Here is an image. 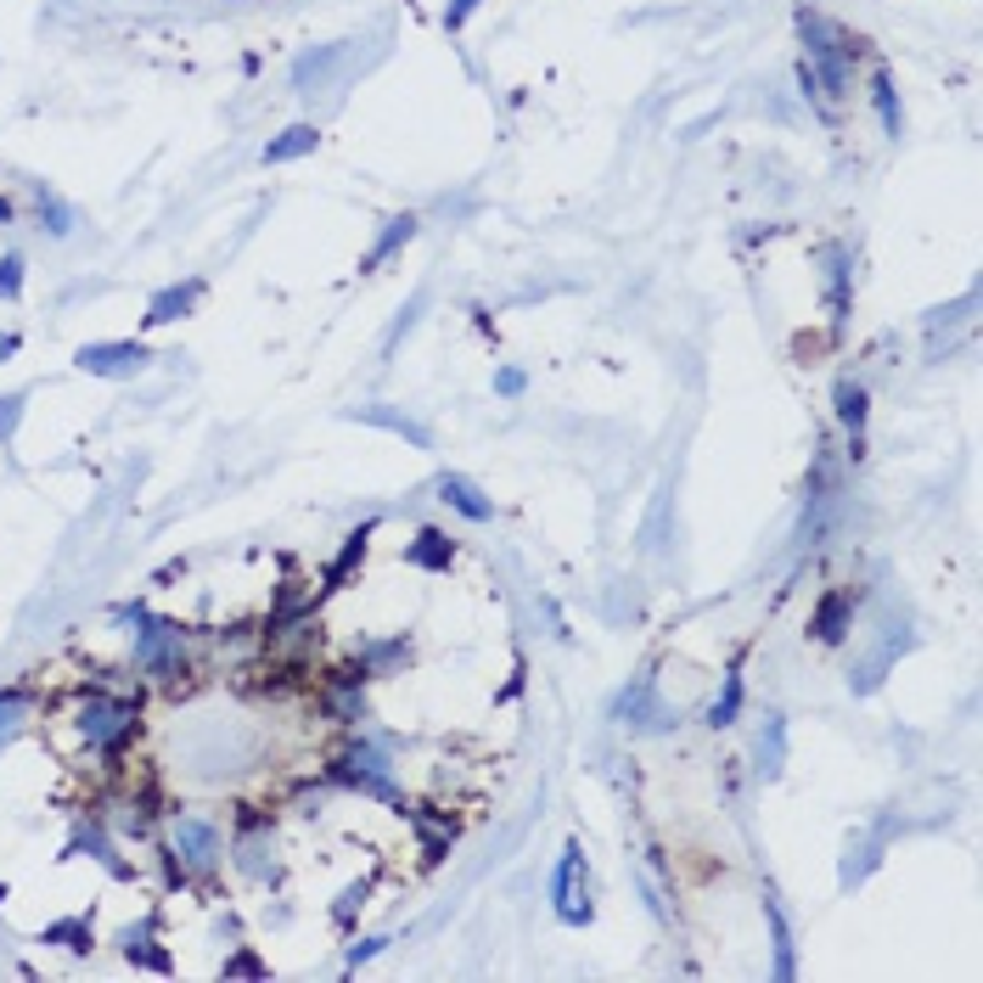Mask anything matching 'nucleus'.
I'll list each match as a JSON object with an SVG mask.
<instances>
[{"mask_svg":"<svg viewBox=\"0 0 983 983\" xmlns=\"http://www.w3.org/2000/svg\"><path fill=\"white\" fill-rule=\"evenodd\" d=\"M124 624H135V669L164 685V692H175L180 674H191L186 652H191V629L180 618H158V613H146V607H119Z\"/></svg>","mask_w":983,"mask_h":983,"instance_id":"nucleus-1","label":"nucleus"},{"mask_svg":"<svg viewBox=\"0 0 983 983\" xmlns=\"http://www.w3.org/2000/svg\"><path fill=\"white\" fill-rule=\"evenodd\" d=\"M169 860L191 876H214L220 860H225V826L209 820V815H180L169 809Z\"/></svg>","mask_w":983,"mask_h":983,"instance_id":"nucleus-2","label":"nucleus"},{"mask_svg":"<svg viewBox=\"0 0 983 983\" xmlns=\"http://www.w3.org/2000/svg\"><path fill=\"white\" fill-rule=\"evenodd\" d=\"M551 911H557L562 927H584L590 916H596V905H590V871H584L579 844H568L557 871H551Z\"/></svg>","mask_w":983,"mask_h":983,"instance_id":"nucleus-3","label":"nucleus"},{"mask_svg":"<svg viewBox=\"0 0 983 983\" xmlns=\"http://www.w3.org/2000/svg\"><path fill=\"white\" fill-rule=\"evenodd\" d=\"M146 360H153V349L135 343V337L85 343V349H79V371H90V377H135V371H146Z\"/></svg>","mask_w":983,"mask_h":983,"instance_id":"nucleus-4","label":"nucleus"},{"mask_svg":"<svg viewBox=\"0 0 983 983\" xmlns=\"http://www.w3.org/2000/svg\"><path fill=\"white\" fill-rule=\"evenodd\" d=\"M809 629H815L820 647H838L844 635L854 629V596H849V590H826V596L815 602V613H809Z\"/></svg>","mask_w":983,"mask_h":983,"instance_id":"nucleus-5","label":"nucleus"},{"mask_svg":"<svg viewBox=\"0 0 983 983\" xmlns=\"http://www.w3.org/2000/svg\"><path fill=\"white\" fill-rule=\"evenodd\" d=\"M438 501H445L450 512H461L467 523H489V517H495V501H489L483 489H478L472 478H461V472L438 478Z\"/></svg>","mask_w":983,"mask_h":983,"instance_id":"nucleus-6","label":"nucleus"},{"mask_svg":"<svg viewBox=\"0 0 983 983\" xmlns=\"http://www.w3.org/2000/svg\"><path fill=\"white\" fill-rule=\"evenodd\" d=\"M405 562L422 568V573H450V562H456V539H450L445 528H416V539L405 546Z\"/></svg>","mask_w":983,"mask_h":983,"instance_id":"nucleus-7","label":"nucleus"},{"mask_svg":"<svg viewBox=\"0 0 983 983\" xmlns=\"http://www.w3.org/2000/svg\"><path fill=\"white\" fill-rule=\"evenodd\" d=\"M74 849H90V860H96V865H108L119 882H130V876H135V865L119 854V844H113L108 831H102V820H96V826H85V820H79V838H74Z\"/></svg>","mask_w":983,"mask_h":983,"instance_id":"nucleus-8","label":"nucleus"},{"mask_svg":"<svg viewBox=\"0 0 983 983\" xmlns=\"http://www.w3.org/2000/svg\"><path fill=\"white\" fill-rule=\"evenodd\" d=\"M29 714H34V685H29V680L7 685V692H0V753L12 748V736L23 730Z\"/></svg>","mask_w":983,"mask_h":983,"instance_id":"nucleus-9","label":"nucleus"},{"mask_svg":"<svg viewBox=\"0 0 983 983\" xmlns=\"http://www.w3.org/2000/svg\"><path fill=\"white\" fill-rule=\"evenodd\" d=\"M197 299H203V281H186V287H164L153 304H146V326H169V321H180Z\"/></svg>","mask_w":983,"mask_h":983,"instance_id":"nucleus-10","label":"nucleus"},{"mask_svg":"<svg viewBox=\"0 0 983 983\" xmlns=\"http://www.w3.org/2000/svg\"><path fill=\"white\" fill-rule=\"evenodd\" d=\"M411 658V647H405V635H388V641H360V669L371 674V680H382V674H393V663H405Z\"/></svg>","mask_w":983,"mask_h":983,"instance_id":"nucleus-11","label":"nucleus"},{"mask_svg":"<svg viewBox=\"0 0 983 983\" xmlns=\"http://www.w3.org/2000/svg\"><path fill=\"white\" fill-rule=\"evenodd\" d=\"M371 534H377V523H360L349 539H343V551H337V557L326 562V573H321V579H326L321 590H343V579H349V568L366 557V539H371Z\"/></svg>","mask_w":983,"mask_h":983,"instance_id":"nucleus-12","label":"nucleus"},{"mask_svg":"<svg viewBox=\"0 0 983 983\" xmlns=\"http://www.w3.org/2000/svg\"><path fill=\"white\" fill-rule=\"evenodd\" d=\"M360 422H371V427H388L393 438H411L416 450H433V433H427L422 422L400 416V411H388V405H366V411H360Z\"/></svg>","mask_w":983,"mask_h":983,"instance_id":"nucleus-13","label":"nucleus"},{"mask_svg":"<svg viewBox=\"0 0 983 983\" xmlns=\"http://www.w3.org/2000/svg\"><path fill=\"white\" fill-rule=\"evenodd\" d=\"M124 956L130 961H141V967H153V972H169L175 961H169V950H158V939H153V921H141V927H124Z\"/></svg>","mask_w":983,"mask_h":983,"instance_id":"nucleus-14","label":"nucleus"},{"mask_svg":"<svg viewBox=\"0 0 983 983\" xmlns=\"http://www.w3.org/2000/svg\"><path fill=\"white\" fill-rule=\"evenodd\" d=\"M838 422L849 427L854 461H860V456H865V438H860V427H865V388H860V382H838Z\"/></svg>","mask_w":983,"mask_h":983,"instance_id":"nucleus-15","label":"nucleus"},{"mask_svg":"<svg viewBox=\"0 0 983 983\" xmlns=\"http://www.w3.org/2000/svg\"><path fill=\"white\" fill-rule=\"evenodd\" d=\"M315 130L310 124H292V130H281L270 146H265V164H292V158H304V153H315Z\"/></svg>","mask_w":983,"mask_h":983,"instance_id":"nucleus-16","label":"nucleus"},{"mask_svg":"<svg viewBox=\"0 0 983 983\" xmlns=\"http://www.w3.org/2000/svg\"><path fill=\"white\" fill-rule=\"evenodd\" d=\"M764 916H770V939H775V978H793L798 972V961H793V927H786L775 900H764Z\"/></svg>","mask_w":983,"mask_h":983,"instance_id":"nucleus-17","label":"nucleus"},{"mask_svg":"<svg viewBox=\"0 0 983 983\" xmlns=\"http://www.w3.org/2000/svg\"><path fill=\"white\" fill-rule=\"evenodd\" d=\"M40 945H63V950H79V956H85V950L96 945V932H90L85 916H68V921H52V927H45V932H40Z\"/></svg>","mask_w":983,"mask_h":983,"instance_id":"nucleus-18","label":"nucleus"},{"mask_svg":"<svg viewBox=\"0 0 983 983\" xmlns=\"http://www.w3.org/2000/svg\"><path fill=\"white\" fill-rule=\"evenodd\" d=\"M736 714H742V669H725V685H719V697L708 708V725H736Z\"/></svg>","mask_w":983,"mask_h":983,"instance_id":"nucleus-19","label":"nucleus"},{"mask_svg":"<svg viewBox=\"0 0 983 983\" xmlns=\"http://www.w3.org/2000/svg\"><path fill=\"white\" fill-rule=\"evenodd\" d=\"M781 759H786V719L770 714V725H764V736H759V775H775Z\"/></svg>","mask_w":983,"mask_h":983,"instance_id":"nucleus-20","label":"nucleus"},{"mask_svg":"<svg viewBox=\"0 0 983 983\" xmlns=\"http://www.w3.org/2000/svg\"><path fill=\"white\" fill-rule=\"evenodd\" d=\"M411 236H416V220H411V214H405V220H388V231L377 236V248L366 254V270H371V265H382V259H388L393 248H400V242H411Z\"/></svg>","mask_w":983,"mask_h":983,"instance_id":"nucleus-21","label":"nucleus"},{"mask_svg":"<svg viewBox=\"0 0 983 983\" xmlns=\"http://www.w3.org/2000/svg\"><path fill=\"white\" fill-rule=\"evenodd\" d=\"M366 905H371V882H355V889H343V900L332 905V921H337V927H349L355 911H366Z\"/></svg>","mask_w":983,"mask_h":983,"instance_id":"nucleus-22","label":"nucleus"},{"mask_svg":"<svg viewBox=\"0 0 983 983\" xmlns=\"http://www.w3.org/2000/svg\"><path fill=\"white\" fill-rule=\"evenodd\" d=\"M871 90H876V113H882V124H889V135H900V102H894L889 74H876V79H871Z\"/></svg>","mask_w":983,"mask_h":983,"instance_id":"nucleus-23","label":"nucleus"},{"mask_svg":"<svg viewBox=\"0 0 983 983\" xmlns=\"http://www.w3.org/2000/svg\"><path fill=\"white\" fill-rule=\"evenodd\" d=\"M18 292H23V259L7 254L0 259V299H18Z\"/></svg>","mask_w":983,"mask_h":983,"instance_id":"nucleus-24","label":"nucleus"},{"mask_svg":"<svg viewBox=\"0 0 983 983\" xmlns=\"http://www.w3.org/2000/svg\"><path fill=\"white\" fill-rule=\"evenodd\" d=\"M523 388H528V377H523L517 366H501V371H495V393H501V400H517Z\"/></svg>","mask_w":983,"mask_h":983,"instance_id":"nucleus-25","label":"nucleus"},{"mask_svg":"<svg viewBox=\"0 0 983 983\" xmlns=\"http://www.w3.org/2000/svg\"><path fill=\"white\" fill-rule=\"evenodd\" d=\"M18 416H23V393L0 400V438H12V433H18Z\"/></svg>","mask_w":983,"mask_h":983,"instance_id":"nucleus-26","label":"nucleus"},{"mask_svg":"<svg viewBox=\"0 0 983 983\" xmlns=\"http://www.w3.org/2000/svg\"><path fill=\"white\" fill-rule=\"evenodd\" d=\"M236 972H242V978H259V972H265V961H259V956H248V950H242L236 961H225V978H236Z\"/></svg>","mask_w":983,"mask_h":983,"instance_id":"nucleus-27","label":"nucleus"},{"mask_svg":"<svg viewBox=\"0 0 983 983\" xmlns=\"http://www.w3.org/2000/svg\"><path fill=\"white\" fill-rule=\"evenodd\" d=\"M382 945H388V939H360V945L349 950V967H360V961H371V956H377Z\"/></svg>","mask_w":983,"mask_h":983,"instance_id":"nucleus-28","label":"nucleus"},{"mask_svg":"<svg viewBox=\"0 0 983 983\" xmlns=\"http://www.w3.org/2000/svg\"><path fill=\"white\" fill-rule=\"evenodd\" d=\"M472 7H478V0H456V7H450V12H445V23H450V29H461V23H467V12H472Z\"/></svg>","mask_w":983,"mask_h":983,"instance_id":"nucleus-29","label":"nucleus"},{"mask_svg":"<svg viewBox=\"0 0 983 983\" xmlns=\"http://www.w3.org/2000/svg\"><path fill=\"white\" fill-rule=\"evenodd\" d=\"M12 355H18V337H12V332H0V360H12Z\"/></svg>","mask_w":983,"mask_h":983,"instance_id":"nucleus-30","label":"nucleus"},{"mask_svg":"<svg viewBox=\"0 0 983 983\" xmlns=\"http://www.w3.org/2000/svg\"><path fill=\"white\" fill-rule=\"evenodd\" d=\"M7 220H12V203H7V197H0V225H7Z\"/></svg>","mask_w":983,"mask_h":983,"instance_id":"nucleus-31","label":"nucleus"}]
</instances>
